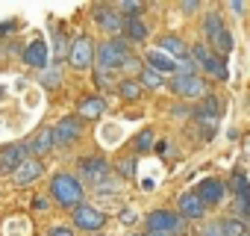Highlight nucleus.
I'll return each mask as SVG.
<instances>
[{
    "label": "nucleus",
    "instance_id": "nucleus-21",
    "mask_svg": "<svg viewBox=\"0 0 250 236\" xmlns=\"http://www.w3.org/2000/svg\"><path fill=\"white\" fill-rule=\"evenodd\" d=\"M124 33H127V39H133V42H145L147 39V27L139 18H124Z\"/></svg>",
    "mask_w": 250,
    "mask_h": 236
},
{
    "label": "nucleus",
    "instance_id": "nucleus-26",
    "mask_svg": "<svg viewBox=\"0 0 250 236\" xmlns=\"http://www.w3.org/2000/svg\"><path fill=\"white\" fill-rule=\"evenodd\" d=\"M224 227H227V236H247V227H244V221H238V218L224 221Z\"/></svg>",
    "mask_w": 250,
    "mask_h": 236
},
{
    "label": "nucleus",
    "instance_id": "nucleus-27",
    "mask_svg": "<svg viewBox=\"0 0 250 236\" xmlns=\"http://www.w3.org/2000/svg\"><path fill=\"white\" fill-rule=\"evenodd\" d=\"M200 236H227V227H224V221H209Z\"/></svg>",
    "mask_w": 250,
    "mask_h": 236
},
{
    "label": "nucleus",
    "instance_id": "nucleus-14",
    "mask_svg": "<svg viewBox=\"0 0 250 236\" xmlns=\"http://www.w3.org/2000/svg\"><path fill=\"white\" fill-rule=\"evenodd\" d=\"M224 189H227V186H224L218 177H206V180L197 186V195H200L203 204H218V201L224 198Z\"/></svg>",
    "mask_w": 250,
    "mask_h": 236
},
{
    "label": "nucleus",
    "instance_id": "nucleus-34",
    "mask_svg": "<svg viewBox=\"0 0 250 236\" xmlns=\"http://www.w3.org/2000/svg\"><path fill=\"white\" fill-rule=\"evenodd\" d=\"M47 236H74V230H71V227H53Z\"/></svg>",
    "mask_w": 250,
    "mask_h": 236
},
{
    "label": "nucleus",
    "instance_id": "nucleus-28",
    "mask_svg": "<svg viewBox=\"0 0 250 236\" xmlns=\"http://www.w3.org/2000/svg\"><path fill=\"white\" fill-rule=\"evenodd\" d=\"M215 47H218L221 53H229V50H232V36H229V33L224 30V33H221V36L215 39Z\"/></svg>",
    "mask_w": 250,
    "mask_h": 236
},
{
    "label": "nucleus",
    "instance_id": "nucleus-17",
    "mask_svg": "<svg viewBox=\"0 0 250 236\" xmlns=\"http://www.w3.org/2000/svg\"><path fill=\"white\" fill-rule=\"evenodd\" d=\"M39 174H42V163H39V160H27V163L12 174V180H15V186H27V183L36 180Z\"/></svg>",
    "mask_w": 250,
    "mask_h": 236
},
{
    "label": "nucleus",
    "instance_id": "nucleus-5",
    "mask_svg": "<svg viewBox=\"0 0 250 236\" xmlns=\"http://www.w3.org/2000/svg\"><path fill=\"white\" fill-rule=\"evenodd\" d=\"M171 92L180 94V97L194 100V97H206V83H203L197 74H194V77H188V74H177V77L171 80Z\"/></svg>",
    "mask_w": 250,
    "mask_h": 236
},
{
    "label": "nucleus",
    "instance_id": "nucleus-36",
    "mask_svg": "<svg viewBox=\"0 0 250 236\" xmlns=\"http://www.w3.org/2000/svg\"><path fill=\"white\" fill-rule=\"evenodd\" d=\"M136 218H139V215H136L133 210H127V212H124V215H121V221H127V224H133Z\"/></svg>",
    "mask_w": 250,
    "mask_h": 236
},
{
    "label": "nucleus",
    "instance_id": "nucleus-29",
    "mask_svg": "<svg viewBox=\"0 0 250 236\" xmlns=\"http://www.w3.org/2000/svg\"><path fill=\"white\" fill-rule=\"evenodd\" d=\"M136 148H139V151H150V148H153V133H150V130L139 133V136H136Z\"/></svg>",
    "mask_w": 250,
    "mask_h": 236
},
{
    "label": "nucleus",
    "instance_id": "nucleus-6",
    "mask_svg": "<svg viewBox=\"0 0 250 236\" xmlns=\"http://www.w3.org/2000/svg\"><path fill=\"white\" fill-rule=\"evenodd\" d=\"M30 148L27 145H3V148H0V171H3V174H15L30 157Z\"/></svg>",
    "mask_w": 250,
    "mask_h": 236
},
{
    "label": "nucleus",
    "instance_id": "nucleus-23",
    "mask_svg": "<svg viewBox=\"0 0 250 236\" xmlns=\"http://www.w3.org/2000/svg\"><path fill=\"white\" fill-rule=\"evenodd\" d=\"M118 92H121L124 100H139V97H142V83H136V80H124V83L118 86Z\"/></svg>",
    "mask_w": 250,
    "mask_h": 236
},
{
    "label": "nucleus",
    "instance_id": "nucleus-32",
    "mask_svg": "<svg viewBox=\"0 0 250 236\" xmlns=\"http://www.w3.org/2000/svg\"><path fill=\"white\" fill-rule=\"evenodd\" d=\"M121 68H127V71H139V68H142V62H139L136 56H130V59H127V62H124ZM142 71H145V68H142Z\"/></svg>",
    "mask_w": 250,
    "mask_h": 236
},
{
    "label": "nucleus",
    "instance_id": "nucleus-31",
    "mask_svg": "<svg viewBox=\"0 0 250 236\" xmlns=\"http://www.w3.org/2000/svg\"><path fill=\"white\" fill-rule=\"evenodd\" d=\"M56 56H59V59H62V56H71V45H68L65 36H56Z\"/></svg>",
    "mask_w": 250,
    "mask_h": 236
},
{
    "label": "nucleus",
    "instance_id": "nucleus-9",
    "mask_svg": "<svg viewBox=\"0 0 250 236\" xmlns=\"http://www.w3.org/2000/svg\"><path fill=\"white\" fill-rule=\"evenodd\" d=\"M74 224L83 227V230H100L106 224V215L97 210V207H88V204H80L74 210Z\"/></svg>",
    "mask_w": 250,
    "mask_h": 236
},
{
    "label": "nucleus",
    "instance_id": "nucleus-42",
    "mask_svg": "<svg viewBox=\"0 0 250 236\" xmlns=\"http://www.w3.org/2000/svg\"><path fill=\"white\" fill-rule=\"evenodd\" d=\"M247 236H250V233H247Z\"/></svg>",
    "mask_w": 250,
    "mask_h": 236
},
{
    "label": "nucleus",
    "instance_id": "nucleus-10",
    "mask_svg": "<svg viewBox=\"0 0 250 236\" xmlns=\"http://www.w3.org/2000/svg\"><path fill=\"white\" fill-rule=\"evenodd\" d=\"M71 65L74 68H88L91 62H94V45H91V39L88 36H80V39H74V45H71Z\"/></svg>",
    "mask_w": 250,
    "mask_h": 236
},
{
    "label": "nucleus",
    "instance_id": "nucleus-16",
    "mask_svg": "<svg viewBox=\"0 0 250 236\" xmlns=\"http://www.w3.org/2000/svg\"><path fill=\"white\" fill-rule=\"evenodd\" d=\"M147 65H150L153 71H159V74H171V71L180 68V65H177L168 53H162V50H150V53H147Z\"/></svg>",
    "mask_w": 250,
    "mask_h": 236
},
{
    "label": "nucleus",
    "instance_id": "nucleus-38",
    "mask_svg": "<svg viewBox=\"0 0 250 236\" xmlns=\"http://www.w3.org/2000/svg\"><path fill=\"white\" fill-rule=\"evenodd\" d=\"M229 9H232V12H238V15H241V12H244V3H238V0H232V3H229Z\"/></svg>",
    "mask_w": 250,
    "mask_h": 236
},
{
    "label": "nucleus",
    "instance_id": "nucleus-35",
    "mask_svg": "<svg viewBox=\"0 0 250 236\" xmlns=\"http://www.w3.org/2000/svg\"><path fill=\"white\" fill-rule=\"evenodd\" d=\"M121 9H124V12H133V15H136V12H142V3H121Z\"/></svg>",
    "mask_w": 250,
    "mask_h": 236
},
{
    "label": "nucleus",
    "instance_id": "nucleus-11",
    "mask_svg": "<svg viewBox=\"0 0 250 236\" xmlns=\"http://www.w3.org/2000/svg\"><path fill=\"white\" fill-rule=\"evenodd\" d=\"M177 207H180V212H183L186 218H200V215H203V210H206V204L200 201V195H197V192H183V195H180V201H177Z\"/></svg>",
    "mask_w": 250,
    "mask_h": 236
},
{
    "label": "nucleus",
    "instance_id": "nucleus-20",
    "mask_svg": "<svg viewBox=\"0 0 250 236\" xmlns=\"http://www.w3.org/2000/svg\"><path fill=\"white\" fill-rule=\"evenodd\" d=\"M218 109H221L218 97L206 94V97H203V103H200V109L194 112V118H197V121H206V118H212V121H218Z\"/></svg>",
    "mask_w": 250,
    "mask_h": 236
},
{
    "label": "nucleus",
    "instance_id": "nucleus-19",
    "mask_svg": "<svg viewBox=\"0 0 250 236\" xmlns=\"http://www.w3.org/2000/svg\"><path fill=\"white\" fill-rule=\"evenodd\" d=\"M106 112V100L103 97H85L80 100V115L83 118H100Z\"/></svg>",
    "mask_w": 250,
    "mask_h": 236
},
{
    "label": "nucleus",
    "instance_id": "nucleus-12",
    "mask_svg": "<svg viewBox=\"0 0 250 236\" xmlns=\"http://www.w3.org/2000/svg\"><path fill=\"white\" fill-rule=\"evenodd\" d=\"M232 192H235V210L241 212H250V183L241 171L232 174Z\"/></svg>",
    "mask_w": 250,
    "mask_h": 236
},
{
    "label": "nucleus",
    "instance_id": "nucleus-33",
    "mask_svg": "<svg viewBox=\"0 0 250 236\" xmlns=\"http://www.w3.org/2000/svg\"><path fill=\"white\" fill-rule=\"evenodd\" d=\"M42 83H44V86H56V83H59V71H50V74H44V77H42Z\"/></svg>",
    "mask_w": 250,
    "mask_h": 236
},
{
    "label": "nucleus",
    "instance_id": "nucleus-24",
    "mask_svg": "<svg viewBox=\"0 0 250 236\" xmlns=\"http://www.w3.org/2000/svg\"><path fill=\"white\" fill-rule=\"evenodd\" d=\"M203 30H206V36L215 42V39L224 33V21H221V15H206V24H203Z\"/></svg>",
    "mask_w": 250,
    "mask_h": 236
},
{
    "label": "nucleus",
    "instance_id": "nucleus-39",
    "mask_svg": "<svg viewBox=\"0 0 250 236\" xmlns=\"http://www.w3.org/2000/svg\"><path fill=\"white\" fill-rule=\"evenodd\" d=\"M183 12H197V3L191 0V3H183Z\"/></svg>",
    "mask_w": 250,
    "mask_h": 236
},
{
    "label": "nucleus",
    "instance_id": "nucleus-7",
    "mask_svg": "<svg viewBox=\"0 0 250 236\" xmlns=\"http://www.w3.org/2000/svg\"><path fill=\"white\" fill-rule=\"evenodd\" d=\"M145 221H147L150 233H177V230H183V218L168 212V210H153Z\"/></svg>",
    "mask_w": 250,
    "mask_h": 236
},
{
    "label": "nucleus",
    "instance_id": "nucleus-1",
    "mask_svg": "<svg viewBox=\"0 0 250 236\" xmlns=\"http://www.w3.org/2000/svg\"><path fill=\"white\" fill-rule=\"evenodd\" d=\"M80 171H83L85 183L94 186L97 192H115V189H118L115 180L109 177V163L100 160V157H85V160H80Z\"/></svg>",
    "mask_w": 250,
    "mask_h": 236
},
{
    "label": "nucleus",
    "instance_id": "nucleus-22",
    "mask_svg": "<svg viewBox=\"0 0 250 236\" xmlns=\"http://www.w3.org/2000/svg\"><path fill=\"white\" fill-rule=\"evenodd\" d=\"M159 47H162V53H171V56H186V45H183V39H177V36H165L162 42H159Z\"/></svg>",
    "mask_w": 250,
    "mask_h": 236
},
{
    "label": "nucleus",
    "instance_id": "nucleus-30",
    "mask_svg": "<svg viewBox=\"0 0 250 236\" xmlns=\"http://www.w3.org/2000/svg\"><path fill=\"white\" fill-rule=\"evenodd\" d=\"M118 171H121L124 177H133V174H136V160H130V157L121 160V163H118Z\"/></svg>",
    "mask_w": 250,
    "mask_h": 236
},
{
    "label": "nucleus",
    "instance_id": "nucleus-25",
    "mask_svg": "<svg viewBox=\"0 0 250 236\" xmlns=\"http://www.w3.org/2000/svg\"><path fill=\"white\" fill-rule=\"evenodd\" d=\"M142 86H147V89H159V86H162V74L153 71V68H145V71H142Z\"/></svg>",
    "mask_w": 250,
    "mask_h": 236
},
{
    "label": "nucleus",
    "instance_id": "nucleus-18",
    "mask_svg": "<svg viewBox=\"0 0 250 236\" xmlns=\"http://www.w3.org/2000/svg\"><path fill=\"white\" fill-rule=\"evenodd\" d=\"M53 145H56V142H53V130H39V133L30 139V145H27V148H30L33 154H39V157H42V154H47Z\"/></svg>",
    "mask_w": 250,
    "mask_h": 236
},
{
    "label": "nucleus",
    "instance_id": "nucleus-37",
    "mask_svg": "<svg viewBox=\"0 0 250 236\" xmlns=\"http://www.w3.org/2000/svg\"><path fill=\"white\" fill-rule=\"evenodd\" d=\"M15 30V21H9V24H0V36H6V33H12Z\"/></svg>",
    "mask_w": 250,
    "mask_h": 236
},
{
    "label": "nucleus",
    "instance_id": "nucleus-2",
    "mask_svg": "<svg viewBox=\"0 0 250 236\" xmlns=\"http://www.w3.org/2000/svg\"><path fill=\"white\" fill-rule=\"evenodd\" d=\"M127 59H130V45L124 42V39H109L97 50V68L100 71H115V68H121Z\"/></svg>",
    "mask_w": 250,
    "mask_h": 236
},
{
    "label": "nucleus",
    "instance_id": "nucleus-41",
    "mask_svg": "<svg viewBox=\"0 0 250 236\" xmlns=\"http://www.w3.org/2000/svg\"><path fill=\"white\" fill-rule=\"evenodd\" d=\"M145 236H147V233H145Z\"/></svg>",
    "mask_w": 250,
    "mask_h": 236
},
{
    "label": "nucleus",
    "instance_id": "nucleus-13",
    "mask_svg": "<svg viewBox=\"0 0 250 236\" xmlns=\"http://www.w3.org/2000/svg\"><path fill=\"white\" fill-rule=\"evenodd\" d=\"M24 62H27L30 68H44V65H47V45H44V39H36V42L27 45Z\"/></svg>",
    "mask_w": 250,
    "mask_h": 236
},
{
    "label": "nucleus",
    "instance_id": "nucleus-15",
    "mask_svg": "<svg viewBox=\"0 0 250 236\" xmlns=\"http://www.w3.org/2000/svg\"><path fill=\"white\" fill-rule=\"evenodd\" d=\"M94 21L106 30V33H121L124 30V18H118L112 9H106V6H100L97 12H94Z\"/></svg>",
    "mask_w": 250,
    "mask_h": 236
},
{
    "label": "nucleus",
    "instance_id": "nucleus-8",
    "mask_svg": "<svg viewBox=\"0 0 250 236\" xmlns=\"http://www.w3.org/2000/svg\"><path fill=\"white\" fill-rule=\"evenodd\" d=\"M83 133V121L80 118H62V121H56L53 127V142L56 145H74Z\"/></svg>",
    "mask_w": 250,
    "mask_h": 236
},
{
    "label": "nucleus",
    "instance_id": "nucleus-3",
    "mask_svg": "<svg viewBox=\"0 0 250 236\" xmlns=\"http://www.w3.org/2000/svg\"><path fill=\"white\" fill-rule=\"evenodd\" d=\"M50 195H53L62 207H80V201H83V186H80V180L71 177V174H56V177L50 180Z\"/></svg>",
    "mask_w": 250,
    "mask_h": 236
},
{
    "label": "nucleus",
    "instance_id": "nucleus-40",
    "mask_svg": "<svg viewBox=\"0 0 250 236\" xmlns=\"http://www.w3.org/2000/svg\"><path fill=\"white\" fill-rule=\"evenodd\" d=\"M147 236H171V233H147Z\"/></svg>",
    "mask_w": 250,
    "mask_h": 236
},
{
    "label": "nucleus",
    "instance_id": "nucleus-4",
    "mask_svg": "<svg viewBox=\"0 0 250 236\" xmlns=\"http://www.w3.org/2000/svg\"><path fill=\"white\" fill-rule=\"evenodd\" d=\"M191 56H194V59H197V65H200V68H206L215 80H227V65H224V59H221V56H215L206 45H194V47H191Z\"/></svg>",
    "mask_w": 250,
    "mask_h": 236
}]
</instances>
